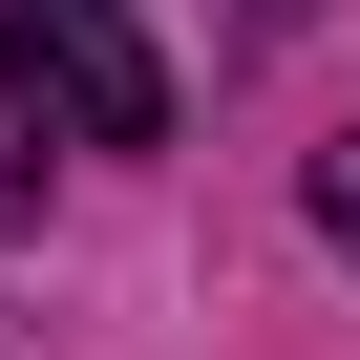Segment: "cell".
I'll list each match as a JSON object with an SVG mask.
<instances>
[{
	"label": "cell",
	"mask_w": 360,
	"mask_h": 360,
	"mask_svg": "<svg viewBox=\"0 0 360 360\" xmlns=\"http://www.w3.org/2000/svg\"><path fill=\"white\" fill-rule=\"evenodd\" d=\"M318 233H339V255H360V148H318Z\"/></svg>",
	"instance_id": "obj_2"
},
{
	"label": "cell",
	"mask_w": 360,
	"mask_h": 360,
	"mask_svg": "<svg viewBox=\"0 0 360 360\" xmlns=\"http://www.w3.org/2000/svg\"><path fill=\"white\" fill-rule=\"evenodd\" d=\"M0 85L64 148H169V64H148L127 0H0Z\"/></svg>",
	"instance_id": "obj_1"
}]
</instances>
